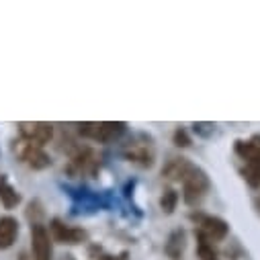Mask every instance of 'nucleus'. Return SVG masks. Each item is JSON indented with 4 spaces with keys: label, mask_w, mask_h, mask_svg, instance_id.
Instances as JSON below:
<instances>
[{
    "label": "nucleus",
    "mask_w": 260,
    "mask_h": 260,
    "mask_svg": "<svg viewBox=\"0 0 260 260\" xmlns=\"http://www.w3.org/2000/svg\"><path fill=\"white\" fill-rule=\"evenodd\" d=\"M188 219L194 223V238L205 240V242H221L230 234V223L217 215L201 213V211H192Z\"/></svg>",
    "instance_id": "nucleus-1"
},
{
    "label": "nucleus",
    "mask_w": 260,
    "mask_h": 260,
    "mask_svg": "<svg viewBox=\"0 0 260 260\" xmlns=\"http://www.w3.org/2000/svg\"><path fill=\"white\" fill-rule=\"evenodd\" d=\"M127 132V123L123 121H88L78 123V134L84 140H92L96 144H111L119 140Z\"/></svg>",
    "instance_id": "nucleus-2"
},
{
    "label": "nucleus",
    "mask_w": 260,
    "mask_h": 260,
    "mask_svg": "<svg viewBox=\"0 0 260 260\" xmlns=\"http://www.w3.org/2000/svg\"><path fill=\"white\" fill-rule=\"evenodd\" d=\"M123 158L127 162H132L140 168H152L156 162V148L150 136L146 134H136L132 140H129L123 150H121Z\"/></svg>",
    "instance_id": "nucleus-3"
},
{
    "label": "nucleus",
    "mask_w": 260,
    "mask_h": 260,
    "mask_svg": "<svg viewBox=\"0 0 260 260\" xmlns=\"http://www.w3.org/2000/svg\"><path fill=\"white\" fill-rule=\"evenodd\" d=\"M180 184H182V199L188 207H199L211 188V180L207 172L199 166H192Z\"/></svg>",
    "instance_id": "nucleus-4"
},
{
    "label": "nucleus",
    "mask_w": 260,
    "mask_h": 260,
    "mask_svg": "<svg viewBox=\"0 0 260 260\" xmlns=\"http://www.w3.org/2000/svg\"><path fill=\"white\" fill-rule=\"evenodd\" d=\"M99 166H101L99 154L88 146H78L76 152L70 154V160H68L66 168H63V172L70 176H76V178L94 176L99 172Z\"/></svg>",
    "instance_id": "nucleus-5"
},
{
    "label": "nucleus",
    "mask_w": 260,
    "mask_h": 260,
    "mask_svg": "<svg viewBox=\"0 0 260 260\" xmlns=\"http://www.w3.org/2000/svg\"><path fill=\"white\" fill-rule=\"evenodd\" d=\"M13 152H15V156H17L23 164H27V166L33 168V170H43V168L51 166V160H49V156L45 154V150L39 148V146H35V144L25 142L23 138H19V140L13 144Z\"/></svg>",
    "instance_id": "nucleus-6"
},
{
    "label": "nucleus",
    "mask_w": 260,
    "mask_h": 260,
    "mask_svg": "<svg viewBox=\"0 0 260 260\" xmlns=\"http://www.w3.org/2000/svg\"><path fill=\"white\" fill-rule=\"evenodd\" d=\"M19 134L25 142L43 148L53 140V125L43 121H23L19 123Z\"/></svg>",
    "instance_id": "nucleus-7"
},
{
    "label": "nucleus",
    "mask_w": 260,
    "mask_h": 260,
    "mask_svg": "<svg viewBox=\"0 0 260 260\" xmlns=\"http://www.w3.org/2000/svg\"><path fill=\"white\" fill-rule=\"evenodd\" d=\"M49 236L53 242H59V244H80L88 238L86 230L82 228H74V225H68V223H63L59 217H53L49 221Z\"/></svg>",
    "instance_id": "nucleus-8"
},
{
    "label": "nucleus",
    "mask_w": 260,
    "mask_h": 260,
    "mask_svg": "<svg viewBox=\"0 0 260 260\" xmlns=\"http://www.w3.org/2000/svg\"><path fill=\"white\" fill-rule=\"evenodd\" d=\"M51 242L49 230L43 223H31V250L35 260H53Z\"/></svg>",
    "instance_id": "nucleus-9"
},
{
    "label": "nucleus",
    "mask_w": 260,
    "mask_h": 260,
    "mask_svg": "<svg viewBox=\"0 0 260 260\" xmlns=\"http://www.w3.org/2000/svg\"><path fill=\"white\" fill-rule=\"evenodd\" d=\"M192 166L194 164L188 162L186 158H180V156L178 158H170L164 164V168H162V178H166L170 182H182L186 178V174L190 172Z\"/></svg>",
    "instance_id": "nucleus-10"
},
{
    "label": "nucleus",
    "mask_w": 260,
    "mask_h": 260,
    "mask_svg": "<svg viewBox=\"0 0 260 260\" xmlns=\"http://www.w3.org/2000/svg\"><path fill=\"white\" fill-rule=\"evenodd\" d=\"M234 152L242 162H260V136H254L250 140H238Z\"/></svg>",
    "instance_id": "nucleus-11"
},
{
    "label": "nucleus",
    "mask_w": 260,
    "mask_h": 260,
    "mask_svg": "<svg viewBox=\"0 0 260 260\" xmlns=\"http://www.w3.org/2000/svg\"><path fill=\"white\" fill-rule=\"evenodd\" d=\"M17 236H19V221L13 215L0 217V250L11 248Z\"/></svg>",
    "instance_id": "nucleus-12"
},
{
    "label": "nucleus",
    "mask_w": 260,
    "mask_h": 260,
    "mask_svg": "<svg viewBox=\"0 0 260 260\" xmlns=\"http://www.w3.org/2000/svg\"><path fill=\"white\" fill-rule=\"evenodd\" d=\"M184 248H186V232L180 230V228L174 230V232H170V236H168V240L164 244L166 256L172 258V260H178L184 254Z\"/></svg>",
    "instance_id": "nucleus-13"
},
{
    "label": "nucleus",
    "mask_w": 260,
    "mask_h": 260,
    "mask_svg": "<svg viewBox=\"0 0 260 260\" xmlns=\"http://www.w3.org/2000/svg\"><path fill=\"white\" fill-rule=\"evenodd\" d=\"M0 203H3L7 209H13L21 203L19 190L9 182V178L5 174H0Z\"/></svg>",
    "instance_id": "nucleus-14"
},
{
    "label": "nucleus",
    "mask_w": 260,
    "mask_h": 260,
    "mask_svg": "<svg viewBox=\"0 0 260 260\" xmlns=\"http://www.w3.org/2000/svg\"><path fill=\"white\" fill-rule=\"evenodd\" d=\"M240 174L248 186H252V188L260 186V162L258 160L256 162H244V166L240 168Z\"/></svg>",
    "instance_id": "nucleus-15"
},
{
    "label": "nucleus",
    "mask_w": 260,
    "mask_h": 260,
    "mask_svg": "<svg viewBox=\"0 0 260 260\" xmlns=\"http://www.w3.org/2000/svg\"><path fill=\"white\" fill-rule=\"evenodd\" d=\"M176 205H178V192H176L172 186L164 188L162 197H160V209H162V213L172 215V213H174V209H176Z\"/></svg>",
    "instance_id": "nucleus-16"
},
{
    "label": "nucleus",
    "mask_w": 260,
    "mask_h": 260,
    "mask_svg": "<svg viewBox=\"0 0 260 260\" xmlns=\"http://www.w3.org/2000/svg\"><path fill=\"white\" fill-rule=\"evenodd\" d=\"M197 256H199V260H219V254L213 248V244H209L205 240H197Z\"/></svg>",
    "instance_id": "nucleus-17"
},
{
    "label": "nucleus",
    "mask_w": 260,
    "mask_h": 260,
    "mask_svg": "<svg viewBox=\"0 0 260 260\" xmlns=\"http://www.w3.org/2000/svg\"><path fill=\"white\" fill-rule=\"evenodd\" d=\"M172 142H174V146L176 148H190V136L186 134V129H182V127H178L176 132H174V136H172Z\"/></svg>",
    "instance_id": "nucleus-18"
},
{
    "label": "nucleus",
    "mask_w": 260,
    "mask_h": 260,
    "mask_svg": "<svg viewBox=\"0 0 260 260\" xmlns=\"http://www.w3.org/2000/svg\"><path fill=\"white\" fill-rule=\"evenodd\" d=\"M192 129H194V132H197L199 136L209 138V136L215 132V125H213V123H194V125H192Z\"/></svg>",
    "instance_id": "nucleus-19"
},
{
    "label": "nucleus",
    "mask_w": 260,
    "mask_h": 260,
    "mask_svg": "<svg viewBox=\"0 0 260 260\" xmlns=\"http://www.w3.org/2000/svg\"><path fill=\"white\" fill-rule=\"evenodd\" d=\"M94 260H127V252H121L119 256H113V254H99Z\"/></svg>",
    "instance_id": "nucleus-20"
},
{
    "label": "nucleus",
    "mask_w": 260,
    "mask_h": 260,
    "mask_svg": "<svg viewBox=\"0 0 260 260\" xmlns=\"http://www.w3.org/2000/svg\"><path fill=\"white\" fill-rule=\"evenodd\" d=\"M256 203H258V205H260V197H258V201H256Z\"/></svg>",
    "instance_id": "nucleus-21"
}]
</instances>
